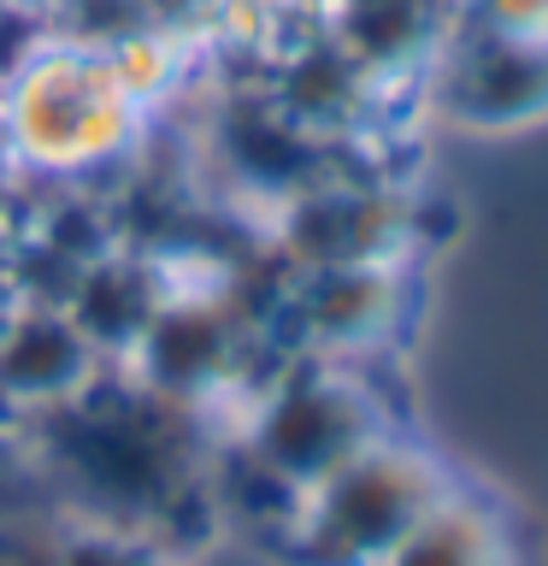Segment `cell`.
I'll use <instances>...</instances> for the list:
<instances>
[{"mask_svg": "<svg viewBox=\"0 0 548 566\" xmlns=\"http://www.w3.org/2000/svg\"><path fill=\"white\" fill-rule=\"evenodd\" d=\"M330 42L371 77H396L449 42L436 0H330Z\"/></svg>", "mask_w": 548, "mask_h": 566, "instance_id": "obj_10", "label": "cell"}, {"mask_svg": "<svg viewBox=\"0 0 548 566\" xmlns=\"http://www.w3.org/2000/svg\"><path fill=\"white\" fill-rule=\"evenodd\" d=\"M30 301H35V295L24 290V277H18V265H12V260H0V336L12 331V318L24 313Z\"/></svg>", "mask_w": 548, "mask_h": 566, "instance_id": "obj_13", "label": "cell"}, {"mask_svg": "<svg viewBox=\"0 0 548 566\" xmlns=\"http://www.w3.org/2000/svg\"><path fill=\"white\" fill-rule=\"evenodd\" d=\"M407 272L401 265H325V272H295L283 290V313L301 331V343L325 360L348 354H378L407 318Z\"/></svg>", "mask_w": 548, "mask_h": 566, "instance_id": "obj_6", "label": "cell"}, {"mask_svg": "<svg viewBox=\"0 0 548 566\" xmlns=\"http://www.w3.org/2000/svg\"><path fill=\"white\" fill-rule=\"evenodd\" d=\"M141 106L95 42H42L0 77V136L18 166L88 171L118 159L141 130Z\"/></svg>", "mask_w": 548, "mask_h": 566, "instance_id": "obj_1", "label": "cell"}, {"mask_svg": "<svg viewBox=\"0 0 548 566\" xmlns=\"http://www.w3.org/2000/svg\"><path fill=\"white\" fill-rule=\"evenodd\" d=\"M454 484V472L424 442L389 431L330 478L301 490V507L283 531V555L295 566H383L431 502Z\"/></svg>", "mask_w": 548, "mask_h": 566, "instance_id": "obj_2", "label": "cell"}, {"mask_svg": "<svg viewBox=\"0 0 548 566\" xmlns=\"http://www.w3.org/2000/svg\"><path fill=\"white\" fill-rule=\"evenodd\" d=\"M383 566H525L519 525L495 495L454 478L431 502V513L389 548Z\"/></svg>", "mask_w": 548, "mask_h": 566, "instance_id": "obj_9", "label": "cell"}, {"mask_svg": "<svg viewBox=\"0 0 548 566\" xmlns=\"http://www.w3.org/2000/svg\"><path fill=\"white\" fill-rule=\"evenodd\" d=\"M413 242L407 201L383 184H325L277 201V254L289 272H325V265H401Z\"/></svg>", "mask_w": 548, "mask_h": 566, "instance_id": "obj_4", "label": "cell"}, {"mask_svg": "<svg viewBox=\"0 0 548 566\" xmlns=\"http://www.w3.org/2000/svg\"><path fill=\"white\" fill-rule=\"evenodd\" d=\"M466 24L513 35V42H537L548 48V0H466Z\"/></svg>", "mask_w": 548, "mask_h": 566, "instance_id": "obj_12", "label": "cell"}, {"mask_svg": "<svg viewBox=\"0 0 548 566\" xmlns=\"http://www.w3.org/2000/svg\"><path fill=\"white\" fill-rule=\"evenodd\" d=\"M53 566H183L171 548L118 525H83L77 537L53 543Z\"/></svg>", "mask_w": 548, "mask_h": 566, "instance_id": "obj_11", "label": "cell"}, {"mask_svg": "<svg viewBox=\"0 0 548 566\" xmlns=\"http://www.w3.org/2000/svg\"><path fill=\"white\" fill-rule=\"evenodd\" d=\"M431 88L442 113L466 130H525L548 118V48L460 18V30L431 53Z\"/></svg>", "mask_w": 548, "mask_h": 566, "instance_id": "obj_5", "label": "cell"}, {"mask_svg": "<svg viewBox=\"0 0 548 566\" xmlns=\"http://www.w3.org/2000/svg\"><path fill=\"white\" fill-rule=\"evenodd\" d=\"M18 7H71V0H18Z\"/></svg>", "mask_w": 548, "mask_h": 566, "instance_id": "obj_14", "label": "cell"}, {"mask_svg": "<svg viewBox=\"0 0 548 566\" xmlns=\"http://www.w3.org/2000/svg\"><path fill=\"white\" fill-rule=\"evenodd\" d=\"M389 431L396 424H389L378 389L354 378L342 360H325L265 384V396L247 407V424L236 442L301 495Z\"/></svg>", "mask_w": 548, "mask_h": 566, "instance_id": "obj_3", "label": "cell"}, {"mask_svg": "<svg viewBox=\"0 0 548 566\" xmlns=\"http://www.w3.org/2000/svg\"><path fill=\"white\" fill-rule=\"evenodd\" d=\"M106 354L83 336L60 301H30L0 336V419H48L88 396Z\"/></svg>", "mask_w": 548, "mask_h": 566, "instance_id": "obj_7", "label": "cell"}, {"mask_svg": "<svg viewBox=\"0 0 548 566\" xmlns=\"http://www.w3.org/2000/svg\"><path fill=\"white\" fill-rule=\"evenodd\" d=\"M236 325L219 301L207 295H166L148 331L130 343V360L141 371V389L166 396L177 407L212 396V389L236 384Z\"/></svg>", "mask_w": 548, "mask_h": 566, "instance_id": "obj_8", "label": "cell"}]
</instances>
